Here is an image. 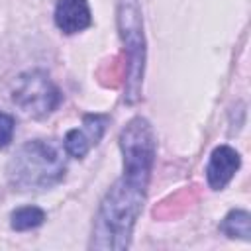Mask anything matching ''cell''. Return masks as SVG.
I'll return each instance as SVG.
<instances>
[{
    "instance_id": "6da1fadb",
    "label": "cell",
    "mask_w": 251,
    "mask_h": 251,
    "mask_svg": "<svg viewBox=\"0 0 251 251\" xmlns=\"http://www.w3.org/2000/svg\"><path fill=\"white\" fill-rule=\"evenodd\" d=\"M147 186L126 178L124 175L110 186L100 202L90 247L94 249H126L131 239L133 226L141 214Z\"/></svg>"
},
{
    "instance_id": "7a4b0ae2",
    "label": "cell",
    "mask_w": 251,
    "mask_h": 251,
    "mask_svg": "<svg viewBox=\"0 0 251 251\" xmlns=\"http://www.w3.org/2000/svg\"><path fill=\"white\" fill-rule=\"evenodd\" d=\"M65 153L55 141H25L8 163V180L16 190H47L65 176Z\"/></svg>"
},
{
    "instance_id": "3957f363",
    "label": "cell",
    "mask_w": 251,
    "mask_h": 251,
    "mask_svg": "<svg viewBox=\"0 0 251 251\" xmlns=\"http://www.w3.org/2000/svg\"><path fill=\"white\" fill-rule=\"evenodd\" d=\"M120 149L124 157V176L149 184L155 163V133L151 124L137 116L127 122L120 133Z\"/></svg>"
},
{
    "instance_id": "277c9868",
    "label": "cell",
    "mask_w": 251,
    "mask_h": 251,
    "mask_svg": "<svg viewBox=\"0 0 251 251\" xmlns=\"http://www.w3.org/2000/svg\"><path fill=\"white\" fill-rule=\"evenodd\" d=\"M120 35L127 53V80H126V102L133 104L141 92L143 67H145V39L139 16V6L133 0H122L118 12Z\"/></svg>"
},
{
    "instance_id": "5b68a950",
    "label": "cell",
    "mask_w": 251,
    "mask_h": 251,
    "mask_svg": "<svg viewBox=\"0 0 251 251\" xmlns=\"http://www.w3.org/2000/svg\"><path fill=\"white\" fill-rule=\"evenodd\" d=\"M14 104L31 118H45L61 104V92L43 71H29L18 76L12 90Z\"/></svg>"
},
{
    "instance_id": "8992f818",
    "label": "cell",
    "mask_w": 251,
    "mask_h": 251,
    "mask_svg": "<svg viewBox=\"0 0 251 251\" xmlns=\"http://www.w3.org/2000/svg\"><path fill=\"white\" fill-rule=\"evenodd\" d=\"M106 126H108V116L86 114L78 127L67 131L65 141H63L65 153L75 159H82L94 145H98V141L102 139L106 131Z\"/></svg>"
},
{
    "instance_id": "52a82bcc",
    "label": "cell",
    "mask_w": 251,
    "mask_h": 251,
    "mask_svg": "<svg viewBox=\"0 0 251 251\" xmlns=\"http://www.w3.org/2000/svg\"><path fill=\"white\" fill-rule=\"evenodd\" d=\"M239 165H241V159H239V153L233 147L218 145L212 151L210 161L206 165V180H208L210 188H214V190L226 188L227 182L237 173Z\"/></svg>"
},
{
    "instance_id": "ba28073f",
    "label": "cell",
    "mask_w": 251,
    "mask_h": 251,
    "mask_svg": "<svg viewBox=\"0 0 251 251\" xmlns=\"http://www.w3.org/2000/svg\"><path fill=\"white\" fill-rule=\"evenodd\" d=\"M92 24V14L86 0H57L55 6V25L67 33H78Z\"/></svg>"
},
{
    "instance_id": "9c48e42d",
    "label": "cell",
    "mask_w": 251,
    "mask_h": 251,
    "mask_svg": "<svg viewBox=\"0 0 251 251\" xmlns=\"http://www.w3.org/2000/svg\"><path fill=\"white\" fill-rule=\"evenodd\" d=\"M249 220H251V216H249L247 210H231V212L224 218L220 229H222L227 237H233V239L237 237V239L249 241V237H251Z\"/></svg>"
},
{
    "instance_id": "30bf717a",
    "label": "cell",
    "mask_w": 251,
    "mask_h": 251,
    "mask_svg": "<svg viewBox=\"0 0 251 251\" xmlns=\"http://www.w3.org/2000/svg\"><path fill=\"white\" fill-rule=\"evenodd\" d=\"M45 222V212L37 206H22L18 210L12 212L10 218V226L16 231H29L39 227Z\"/></svg>"
},
{
    "instance_id": "8fae6325",
    "label": "cell",
    "mask_w": 251,
    "mask_h": 251,
    "mask_svg": "<svg viewBox=\"0 0 251 251\" xmlns=\"http://www.w3.org/2000/svg\"><path fill=\"white\" fill-rule=\"evenodd\" d=\"M14 129H16L14 118L6 112H0V149L10 145V141L14 137Z\"/></svg>"
}]
</instances>
